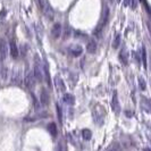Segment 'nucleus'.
<instances>
[{"instance_id": "bb28decb", "label": "nucleus", "mask_w": 151, "mask_h": 151, "mask_svg": "<svg viewBox=\"0 0 151 151\" xmlns=\"http://www.w3.org/2000/svg\"><path fill=\"white\" fill-rule=\"evenodd\" d=\"M148 29H149V33H150V35H151V26L150 25H148Z\"/></svg>"}, {"instance_id": "4be33fe9", "label": "nucleus", "mask_w": 151, "mask_h": 151, "mask_svg": "<svg viewBox=\"0 0 151 151\" xmlns=\"http://www.w3.org/2000/svg\"><path fill=\"white\" fill-rule=\"evenodd\" d=\"M56 109H57V111H58V116H59V121L61 122V109H60V107L58 106H56Z\"/></svg>"}, {"instance_id": "c756f323", "label": "nucleus", "mask_w": 151, "mask_h": 151, "mask_svg": "<svg viewBox=\"0 0 151 151\" xmlns=\"http://www.w3.org/2000/svg\"><path fill=\"white\" fill-rule=\"evenodd\" d=\"M108 1H109V2H111V4H113V1H114V0H108Z\"/></svg>"}, {"instance_id": "4468645a", "label": "nucleus", "mask_w": 151, "mask_h": 151, "mask_svg": "<svg viewBox=\"0 0 151 151\" xmlns=\"http://www.w3.org/2000/svg\"><path fill=\"white\" fill-rule=\"evenodd\" d=\"M48 129L50 131L51 135H53V136L57 135V126H56V124H55V123H50V124L48 125Z\"/></svg>"}, {"instance_id": "393cba45", "label": "nucleus", "mask_w": 151, "mask_h": 151, "mask_svg": "<svg viewBox=\"0 0 151 151\" xmlns=\"http://www.w3.org/2000/svg\"><path fill=\"white\" fill-rule=\"evenodd\" d=\"M125 113H126V116H129V117H132V116H133V113H131L129 110H126Z\"/></svg>"}, {"instance_id": "423d86ee", "label": "nucleus", "mask_w": 151, "mask_h": 151, "mask_svg": "<svg viewBox=\"0 0 151 151\" xmlns=\"http://www.w3.org/2000/svg\"><path fill=\"white\" fill-rule=\"evenodd\" d=\"M50 101V98H49V93L48 91L45 90V88H42L41 91H40V102L42 106H47Z\"/></svg>"}, {"instance_id": "f03ea898", "label": "nucleus", "mask_w": 151, "mask_h": 151, "mask_svg": "<svg viewBox=\"0 0 151 151\" xmlns=\"http://www.w3.org/2000/svg\"><path fill=\"white\" fill-rule=\"evenodd\" d=\"M33 74L35 76V80L38 81H42L43 78V70H42V66L40 64V60L38 61V57L35 56V63H34V70H33Z\"/></svg>"}, {"instance_id": "a211bd4d", "label": "nucleus", "mask_w": 151, "mask_h": 151, "mask_svg": "<svg viewBox=\"0 0 151 151\" xmlns=\"http://www.w3.org/2000/svg\"><path fill=\"white\" fill-rule=\"evenodd\" d=\"M82 135H83L84 140L89 141V140L91 139V136H92V133H91L90 129H83V132H82Z\"/></svg>"}, {"instance_id": "412c9836", "label": "nucleus", "mask_w": 151, "mask_h": 151, "mask_svg": "<svg viewBox=\"0 0 151 151\" xmlns=\"http://www.w3.org/2000/svg\"><path fill=\"white\" fill-rule=\"evenodd\" d=\"M133 55H134V59L136 60L137 65H140V64H141V57H140L136 52H133Z\"/></svg>"}, {"instance_id": "0eeeda50", "label": "nucleus", "mask_w": 151, "mask_h": 151, "mask_svg": "<svg viewBox=\"0 0 151 151\" xmlns=\"http://www.w3.org/2000/svg\"><path fill=\"white\" fill-rule=\"evenodd\" d=\"M129 51H127V49L124 47L121 50V52H119V61H121L124 66H126V65L129 64Z\"/></svg>"}, {"instance_id": "9d476101", "label": "nucleus", "mask_w": 151, "mask_h": 151, "mask_svg": "<svg viewBox=\"0 0 151 151\" xmlns=\"http://www.w3.org/2000/svg\"><path fill=\"white\" fill-rule=\"evenodd\" d=\"M69 52H70L72 56H74V57H78V56L82 55L83 49H82L80 45H75V47H72V48L69 49Z\"/></svg>"}, {"instance_id": "f3484780", "label": "nucleus", "mask_w": 151, "mask_h": 151, "mask_svg": "<svg viewBox=\"0 0 151 151\" xmlns=\"http://www.w3.org/2000/svg\"><path fill=\"white\" fill-rule=\"evenodd\" d=\"M119 43H121V34H117V35H116V38H115V40H114V42H113L114 49H117V48L119 47Z\"/></svg>"}, {"instance_id": "39448f33", "label": "nucleus", "mask_w": 151, "mask_h": 151, "mask_svg": "<svg viewBox=\"0 0 151 151\" xmlns=\"http://www.w3.org/2000/svg\"><path fill=\"white\" fill-rule=\"evenodd\" d=\"M141 107L147 114H151V100L144 96H141Z\"/></svg>"}, {"instance_id": "2eb2a0df", "label": "nucleus", "mask_w": 151, "mask_h": 151, "mask_svg": "<svg viewBox=\"0 0 151 151\" xmlns=\"http://www.w3.org/2000/svg\"><path fill=\"white\" fill-rule=\"evenodd\" d=\"M55 81H56V85L59 88V90L65 91V85H64V82H63V80H61L60 77H56Z\"/></svg>"}, {"instance_id": "f257e3e1", "label": "nucleus", "mask_w": 151, "mask_h": 151, "mask_svg": "<svg viewBox=\"0 0 151 151\" xmlns=\"http://www.w3.org/2000/svg\"><path fill=\"white\" fill-rule=\"evenodd\" d=\"M8 51H9V45H8L6 39L1 38L0 39V59L5 60L8 56Z\"/></svg>"}, {"instance_id": "6ab92c4d", "label": "nucleus", "mask_w": 151, "mask_h": 151, "mask_svg": "<svg viewBox=\"0 0 151 151\" xmlns=\"http://www.w3.org/2000/svg\"><path fill=\"white\" fill-rule=\"evenodd\" d=\"M139 86H140V89L142 91L145 90L147 84H145V81L143 80V77H139Z\"/></svg>"}, {"instance_id": "5701e85b", "label": "nucleus", "mask_w": 151, "mask_h": 151, "mask_svg": "<svg viewBox=\"0 0 151 151\" xmlns=\"http://www.w3.org/2000/svg\"><path fill=\"white\" fill-rule=\"evenodd\" d=\"M131 7L133 8V9H135L136 8V0H132V1H131Z\"/></svg>"}, {"instance_id": "20e7f679", "label": "nucleus", "mask_w": 151, "mask_h": 151, "mask_svg": "<svg viewBox=\"0 0 151 151\" xmlns=\"http://www.w3.org/2000/svg\"><path fill=\"white\" fill-rule=\"evenodd\" d=\"M61 32H63V27H61L60 23H55L51 29V35H52L53 39H59L61 35Z\"/></svg>"}, {"instance_id": "aec40b11", "label": "nucleus", "mask_w": 151, "mask_h": 151, "mask_svg": "<svg viewBox=\"0 0 151 151\" xmlns=\"http://www.w3.org/2000/svg\"><path fill=\"white\" fill-rule=\"evenodd\" d=\"M142 61H143L144 67H147V51L144 47H142Z\"/></svg>"}, {"instance_id": "c85d7f7f", "label": "nucleus", "mask_w": 151, "mask_h": 151, "mask_svg": "<svg viewBox=\"0 0 151 151\" xmlns=\"http://www.w3.org/2000/svg\"><path fill=\"white\" fill-rule=\"evenodd\" d=\"M150 69H151V55H150Z\"/></svg>"}, {"instance_id": "f8f14e48", "label": "nucleus", "mask_w": 151, "mask_h": 151, "mask_svg": "<svg viewBox=\"0 0 151 151\" xmlns=\"http://www.w3.org/2000/svg\"><path fill=\"white\" fill-rule=\"evenodd\" d=\"M38 6L40 7V9L42 12H45V14L48 15V8H49V4H48V0H38Z\"/></svg>"}, {"instance_id": "7c9ffc66", "label": "nucleus", "mask_w": 151, "mask_h": 151, "mask_svg": "<svg viewBox=\"0 0 151 151\" xmlns=\"http://www.w3.org/2000/svg\"><path fill=\"white\" fill-rule=\"evenodd\" d=\"M117 1H118V2H119V1H121V0H117Z\"/></svg>"}, {"instance_id": "ddd939ff", "label": "nucleus", "mask_w": 151, "mask_h": 151, "mask_svg": "<svg viewBox=\"0 0 151 151\" xmlns=\"http://www.w3.org/2000/svg\"><path fill=\"white\" fill-rule=\"evenodd\" d=\"M64 102L65 104H67V105H74V102H75V98H74V96H72V94H69V93H66L65 96H64Z\"/></svg>"}, {"instance_id": "a878e982", "label": "nucleus", "mask_w": 151, "mask_h": 151, "mask_svg": "<svg viewBox=\"0 0 151 151\" xmlns=\"http://www.w3.org/2000/svg\"><path fill=\"white\" fill-rule=\"evenodd\" d=\"M143 151H151V148H144Z\"/></svg>"}, {"instance_id": "1a4fd4ad", "label": "nucleus", "mask_w": 151, "mask_h": 151, "mask_svg": "<svg viewBox=\"0 0 151 151\" xmlns=\"http://www.w3.org/2000/svg\"><path fill=\"white\" fill-rule=\"evenodd\" d=\"M111 108H113V110L116 114H119V111H121V106H119V101H118L117 93H116V92L114 93L113 101H111Z\"/></svg>"}, {"instance_id": "cd10ccee", "label": "nucleus", "mask_w": 151, "mask_h": 151, "mask_svg": "<svg viewBox=\"0 0 151 151\" xmlns=\"http://www.w3.org/2000/svg\"><path fill=\"white\" fill-rule=\"evenodd\" d=\"M109 151H119L118 149H111V150H109Z\"/></svg>"}, {"instance_id": "7ed1b4c3", "label": "nucleus", "mask_w": 151, "mask_h": 151, "mask_svg": "<svg viewBox=\"0 0 151 151\" xmlns=\"http://www.w3.org/2000/svg\"><path fill=\"white\" fill-rule=\"evenodd\" d=\"M9 52H10V56L12 58L16 60L18 58V55H19V49L16 45L15 40H10V43H9Z\"/></svg>"}, {"instance_id": "dca6fc26", "label": "nucleus", "mask_w": 151, "mask_h": 151, "mask_svg": "<svg viewBox=\"0 0 151 151\" xmlns=\"http://www.w3.org/2000/svg\"><path fill=\"white\" fill-rule=\"evenodd\" d=\"M0 74H1V78L2 80H6L8 76V68L6 66H2L0 69Z\"/></svg>"}, {"instance_id": "9b49d317", "label": "nucleus", "mask_w": 151, "mask_h": 151, "mask_svg": "<svg viewBox=\"0 0 151 151\" xmlns=\"http://www.w3.org/2000/svg\"><path fill=\"white\" fill-rule=\"evenodd\" d=\"M86 51L89 53H94L97 51V42L93 41V40H90L86 45Z\"/></svg>"}, {"instance_id": "b1692460", "label": "nucleus", "mask_w": 151, "mask_h": 151, "mask_svg": "<svg viewBox=\"0 0 151 151\" xmlns=\"http://www.w3.org/2000/svg\"><path fill=\"white\" fill-rule=\"evenodd\" d=\"M124 1V6H131V1L132 0H123Z\"/></svg>"}, {"instance_id": "6e6552de", "label": "nucleus", "mask_w": 151, "mask_h": 151, "mask_svg": "<svg viewBox=\"0 0 151 151\" xmlns=\"http://www.w3.org/2000/svg\"><path fill=\"white\" fill-rule=\"evenodd\" d=\"M34 84H35V76H34L33 73L27 72L26 75H25V85L27 88H33Z\"/></svg>"}]
</instances>
